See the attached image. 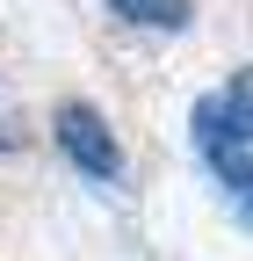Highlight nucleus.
<instances>
[{"label": "nucleus", "instance_id": "f257e3e1", "mask_svg": "<svg viewBox=\"0 0 253 261\" xmlns=\"http://www.w3.org/2000/svg\"><path fill=\"white\" fill-rule=\"evenodd\" d=\"M188 130H196V145L210 160H225L239 145H253V73H239L225 94H210V102H196V116H188Z\"/></svg>", "mask_w": 253, "mask_h": 261}, {"label": "nucleus", "instance_id": "20e7f679", "mask_svg": "<svg viewBox=\"0 0 253 261\" xmlns=\"http://www.w3.org/2000/svg\"><path fill=\"white\" fill-rule=\"evenodd\" d=\"M217 174L232 181V203L253 218V160H246V152H225V160H217Z\"/></svg>", "mask_w": 253, "mask_h": 261}, {"label": "nucleus", "instance_id": "f03ea898", "mask_svg": "<svg viewBox=\"0 0 253 261\" xmlns=\"http://www.w3.org/2000/svg\"><path fill=\"white\" fill-rule=\"evenodd\" d=\"M58 145H66V160H73L80 174H94V181H116V167H123L109 123L94 116L87 102H66V109H58Z\"/></svg>", "mask_w": 253, "mask_h": 261}, {"label": "nucleus", "instance_id": "7ed1b4c3", "mask_svg": "<svg viewBox=\"0 0 253 261\" xmlns=\"http://www.w3.org/2000/svg\"><path fill=\"white\" fill-rule=\"evenodd\" d=\"M109 15L145 22V29H181L188 22V0H109Z\"/></svg>", "mask_w": 253, "mask_h": 261}]
</instances>
